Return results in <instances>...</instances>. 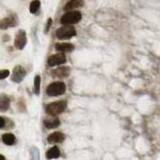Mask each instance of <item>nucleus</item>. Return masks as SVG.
<instances>
[{
  "mask_svg": "<svg viewBox=\"0 0 160 160\" xmlns=\"http://www.w3.org/2000/svg\"><path fill=\"white\" fill-rule=\"evenodd\" d=\"M67 103L64 100H60L57 102H52L48 104L46 106V112L52 116H56V115L62 113L65 109H66Z\"/></svg>",
  "mask_w": 160,
  "mask_h": 160,
  "instance_id": "1",
  "label": "nucleus"
},
{
  "mask_svg": "<svg viewBox=\"0 0 160 160\" xmlns=\"http://www.w3.org/2000/svg\"><path fill=\"white\" fill-rule=\"evenodd\" d=\"M65 90H66L65 83L61 81H57L48 85V87L46 89V93L49 96H59V95H62L65 92Z\"/></svg>",
  "mask_w": 160,
  "mask_h": 160,
  "instance_id": "2",
  "label": "nucleus"
},
{
  "mask_svg": "<svg viewBox=\"0 0 160 160\" xmlns=\"http://www.w3.org/2000/svg\"><path fill=\"white\" fill-rule=\"evenodd\" d=\"M82 15L79 11H69L65 13L60 19V22L64 25H72L79 22L81 20Z\"/></svg>",
  "mask_w": 160,
  "mask_h": 160,
  "instance_id": "3",
  "label": "nucleus"
},
{
  "mask_svg": "<svg viewBox=\"0 0 160 160\" xmlns=\"http://www.w3.org/2000/svg\"><path fill=\"white\" fill-rule=\"evenodd\" d=\"M76 35V30L73 26H69V25H65V26L60 27L56 31V36L58 39H69L71 37H74Z\"/></svg>",
  "mask_w": 160,
  "mask_h": 160,
  "instance_id": "4",
  "label": "nucleus"
},
{
  "mask_svg": "<svg viewBox=\"0 0 160 160\" xmlns=\"http://www.w3.org/2000/svg\"><path fill=\"white\" fill-rule=\"evenodd\" d=\"M66 62V57L63 53L59 54H54L52 56H50L48 58V65L49 66H57V65H61Z\"/></svg>",
  "mask_w": 160,
  "mask_h": 160,
  "instance_id": "5",
  "label": "nucleus"
},
{
  "mask_svg": "<svg viewBox=\"0 0 160 160\" xmlns=\"http://www.w3.org/2000/svg\"><path fill=\"white\" fill-rule=\"evenodd\" d=\"M52 76L53 77H58V78H65V77H68L69 74H70V69L69 67L66 66H62V67H59L57 69H54L53 71L51 72Z\"/></svg>",
  "mask_w": 160,
  "mask_h": 160,
  "instance_id": "6",
  "label": "nucleus"
},
{
  "mask_svg": "<svg viewBox=\"0 0 160 160\" xmlns=\"http://www.w3.org/2000/svg\"><path fill=\"white\" fill-rule=\"evenodd\" d=\"M25 76V70L21 66H16L13 70V75H12V80L14 82H20Z\"/></svg>",
  "mask_w": 160,
  "mask_h": 160,
  "instance_id": "7",
  "label": "nucleus"
},
{
  "mask_svg": "<svg viewBox=\"0 0 160 160\" xmlns=\"http://www.w3.org/2000/svg\"><path fill=\"white\" fill-rule=\"evenodd\" d=\"M26 35H25L24 31H20L18 33V35L15 38V46H16L18 49H22L25 44H26Z\"/></svg>",
  "mask_w": 160,
  "mask_h": 160,
  "instance_id": "8",
  "label": "nucleus"
},
{
  "mask_svg": "<svg viewBox=\"0 0 160 160\" xmlns=\"http://www.w3.org/2000/svg\"><path fill=\"white\" fill-rule=\"evenodd\" d=\"M63 140H64V134L61 132L51 133L47 138V141L49 143H58V142H62Z\"/></svg>",
  "mask_w": 160,
  "mask_h": 160,
  "instance_id": "9",
  "label": "nucleus"
},
{
  "mask_svg": "<svg viewBox=\"0 0 160 160\" xmlns=\"http://www.w3.org/2000/svg\"><path fill=\"white\" fill-rule=\"evenodd\" d=\"M84 1L83 0H70V1L67 2V4L64 6V10H73V9H76L83 6Z\"/></svg>",
  "mask_w": 160,
  "mask_h": 160,
  "instance_id": "10",
  "label": "nucleus"
},
{
  "mask_svg": "<svg viewBox=\"0 0 160 160\" xmlns=\"http://www.w3.org/2000/svg\"><path fill=\"white\" fill-rule=\"evenodd\" d=\"M55 48L59 52H70L74 49V46L70 43H58L55 45Z\"/></svg>",
  "mask_w": 160,
  "mask_h": 160,
  "instance_id": "11",
  "label": "nucleus"
},
{
  "mask_svg": "<svg viewBox=\"0 0 160 160\" xmlns=\"http://www.w3.org/2000/svg\"><path fill=\"white\" fill-rule=\"evenodd\" d=\"M60 155V150L57 146H53L52 148H50L48 151L46 152V157L48 159H54L58 158Z\"/></svg>",
  "mask_w": 160,
  "mask_h": 160,
  "instance_id": "12",
  "label": "nucleus"
},
{
  "mask_svg": "<svg viewBox=\"0 0 160 160\" xmlns=\"http://www.w3.org/2000/svg\"><path fill=\"white\" fill-rule=\"evenodd\" d=\"M2 141L6 145H12L15 142V136L11 133H5L2 135Z\"/></svg>",
  "mask_w": 160,
  "mask_h": 160,
  "instance_id": "13",
  "label": "nucleus"
},
{
  "mask_svg": "<svg viewBox=\"0 0 160 160\" xmlns=\"http://www.w3.org/2000/svg\"><path fill=\"white\" fill-rule=\"evenodd\" d=\"M44 124H45V126H46V128H49V129H52V128H55V127H57L59 126V124H60V121H59V119L57 118H54L52 120H45L44 121Z\"/></svg>",
  "mask_w": 160,
  "mask_h": 160,
  "instance_id": "14",
  "label": "nucleus"
},
{
  "mask_svg": "<svg viewBox=\"0 0 160 160\" xmlns=\"http://www.w3.org/2000/svg\"><path fill=\"white\" fill-rule=\"evenodd\" d=\"M9 98L7 96H1V98H0V110L1 111H5L6 109H8L9 107Z\"/></svg>",
  "mask_w": 160,
  "mask_h": 160,
  "instance_id": "15",
  "label": "nucleus"
},
{
  "mask_svg": "<svg viewBox=\"0 0 160 160\" xmlns=\"http://www.w3.org/2000/svg\"><path fill=\"white\" fill-rule=\"evenodd\" d=\"M14 25V20L13 18H10V17H7V18H5L2 20V22H1V28L2 29H5V28H7V27H11Z\"/></svg>",
  "mask_w": 160,
  "mask_h": 160,
  "instance_id": "16",
  "label": "nucleus"
},
{
  "mask_svg": "<svg viewBox=\"0 0 160 160\" xmlns=\"http://www.w3.org/2000/svg\"><path fill=\"white\" fill-rule=\"evenodd\" d=\"M39 7H40V1L39 0H34V1H32L31 4H30V12L36 13Z\"/></svg>",
  "mask_w": 160,
  "mask_h": 160,
  "instance_id": "17",
  "label": "nucleus"
},
{
  "mask_svg": "<svg viewBox=\"0 0 160 160\" xmlns=\"http://www.w3.org/2000/svg\"><path fill=\"white\" fill-rule=\"evenodd\" d=\"M40 82H41V78L39 75H36L34 79V92L36 94H39L40 91Z\"/></svg>",
  "mask_w": 160,
  "mask_h": 160,
  "instance_id": "18",
  "label": "nucleus"
},
{
  "mask_svg": "<svg viewBox=\"0 0 160 160\" xmlns=\"http://www.w3.org/2000/svg\"><path fill=\"white\" fill-rule=\"evenodd\" d=\"M8 75H9V71H8V70H1V72H0V79L6 78Z\"/></svg>",
  "mask_w": 160,
  "mask_h": 160,
  "instance_id": "19",
  "label": "nucleus"
},
{
  "mask_svg": "<svg viewBox=\"0 0 160 160\" xmlns=\"http://www.w3.org/2000/svg\"><path fill=\"white\" fill-rule=\"evenodd\" d=\"M51 23H52V20L51 19H48V21H47V25H46V29H45V32H47L50 26H51Z\"/></svg>",
  "mask_w": 160,
  "mask_h": 160,
  "instance_id": "20",
  "label": "nucleus"
},
{
  "mask_svg": "<svg viewBox=\"0 0 160 160\" xmlns=\"http://www.w3.org/2000/svg\"><path fill=\"white\" fill-rule=\"evenodd\" d=\"M5 125V121H4V118L3 117H0V128H3Z\"/></svg>",
  "mask_w": 160,
  "mask_h": 160,
  "instance_id": "21",
  "label": "nucleus"
},
{
  "mask_svg": "<svg viewBox=\"0 0 160 160\" xmlns=\"http://www.w3.org/2000/svg\"><path fill=\"white\" fill-rule=\"evenodd\" d=\"M0 158H1V160H5V158H4L3 155H1V156H0Z\"/></svg>",
  "mask_w": 160,
  "mask_h": 160,
  "instance_id": "22",
  "label": "nucleus"
}]
</instances>
